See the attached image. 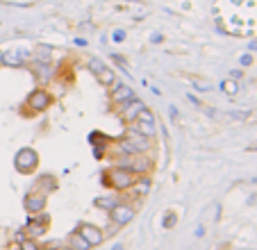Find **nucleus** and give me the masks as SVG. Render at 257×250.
<instances>
[{"mask_svg":"<svg viewBox=\"0 0 257 250\" xmlns=\"http://www.w3.org/2000/svg\"><path fill=\"white\" fill-rule=\"evenodd\" d=\"M39 162H41L39 153L34 148H30V146H23V148L16 150V155H14V169H16V173H21V175H32L34 171L39 169Z\"/></svg>","mask_w":257,"mask_h":250,"instance_id":"1","label":"nucleus"},{"mask_svg":"<svg viewBox=\"0 0 257 250\" xmlns=\"http://www.w3.org/2000/svg\"><path fill=\"white\" fill-rule=\"evenodd\" d=\"M53 102H55V96L48 91V89L37 87V89H32V91L28 93L23 107H28L30 114H44V111H48L50 107H53Z\"/></svg>","mask_w":257,"mask_h":250,"instance_id":"2","label":"nucleus"},{"mask_svg":"<svg viewBox=\"0 0 257 250\" xmlns=\"http://www.w3.org/2000/svg\"><path fill=\"white\" fill-rule=\"evenodd\" d=\"M25 68L30 71V75L37 80V87H48L50 82L57 77V66L50 62H37V59H30L25 64Z\"/></svg>","mask_w":257,"mask_h":250,"instance_id":"3","label":"nucleus"},{"mask_svg":"<svg viewBox=\"0 0 257 250\" xmlns=\"http://www.w3.org/2000/svg\"><path fill=\"white\" fill-rule=\"evenodd\" d=\"M107 173H109L112 191H116V193H125L127 189L132 187V182L137 180V175L132 173L130 169H125V166H109Z\"/></svg>","mask_w":257,"mask_h":250,"instance_id":"4","label":"nucleus"},{"mask_svg":"<svg viewBox=\"0 0 257 250\" xmlns=\"http://www.w3.org/2000/svg\"><path fill=\"white\" fill-rule=\"evenodd\" d=\"M107 214H109V223H114L116 227H125L127 223L135 221V216H137V207H135V205H130V202H125V200H118L116 205H114Z\"/></svg>","mask_w":257,"mask_h":250,"instance_id":"5","label":"nucleus"},{"mask_svg":"<svg viewBox=\"0 0 257 250\" xmlns=\"http://www.w3.org/2000/svg\"><path fill=\"white\" fill-rule=\"evenodd\" d=\"M146 107V102L141 100V98H132V100L123 102V105L114 107V111H116V116L121 118V123L130 125L132 120H137V116H139V111Z\"/></svg>","mask_w":257,"mask_h":250,"instance_id":"6","label":"nucleus"},{"mask_svg":"<svg viewBox=\"0 0 257 250\" xmlns=\"http://www.w3.org/2000/svg\"><path fill=\"white\" fill-rule=\"evenodd\" d=\"M75 232H78L91 248H96V245H100L102 241H105V232H102V227L93 225V223H78Z\"/></svg>","mask_w":257,"mask_h":250,"instance_id":"7","label":"nucleus"},{"mask_svg":"<svg viewBox=\"0 0 257 250\" xmlns=\"http://www.w3.org/2000/svg\"><path fill=\"white\" fill-rule=\"evenodd\" d=\"M46 205H48V196L41 191H37V189H32V191H28L23 196V207L28 214H39V212H46Z\"/></svg>","mask_w":257,"mask_h":250,"instance_id":"8","label":"nucleus"},{"mask_svg":"<svg viewBox=\"0 0 257 250\" xmlns=\"http://www.w3.org/2000/svg\"><path fill=\"white\" fill-rule=\"evenodd\" d=\"M153 189V180L151 175H137V180L132 182V187L127 189V198H135L137 202H141L144 198H148V193H151Z\"/></svg>","mask_w":257,"mask_h":250,"instance_id":"9","label":"nucleus"},{"mask_svg":"<svg viewBox=\"0 0 257 250\" xmlns=\"http://www.w3.org/2000/svg\"><path fill=\"white\" fill-rule=\"evenodd\" d=\"M132 98H137V93H135V89H132L130 84L114 82V87H109V102H112L114 107L123 105V102L132 100Z\"/></svg>","mask_w":257,"mask_h":250,"instance_id":"10","label":"nucleus"},{"mask_svg":"<svg viewBox=\"0 0 257 250\" xmlns=\"http://www.w3.org/2000/svg\"><path fill=\"white\" fill-rule=\"evenodd\" d=\"M48 227L46 223H39V221H34L32 216H28V221H25V234L30 236V239H44L46 234H48Z\"/></svg>","mask_w":257,"mask_h":250,"instance_id":"11","label":"nucleus"},{"mask_svg":"<svg viewBox=\"0 0 257 250\" xmlns=\"http://www.w3.org/2000/svg\"><path fill=\"white\" fill-rule=\"evenodd\" d=\"M32 189H37V191H41V193H53V191H57V178L55 175H50V173H44V175H39L37 178V184H34Z\"/></svg>","mask_w":257,"mask_h":250,"instance_id":"12","label":"nucleus"},{"mask_svg":"<svg viewBox=\"0 0 257 250\" xmlns=\"http://www.w3.org/2000/svg\"><path fill=\"white\" fill-rule=\"evenodd\" d=\"M93 77H96V82L100 84V87L109 89V87H114V82H116V71H114L112 66H107V64H105V66H102L98 73H93Z\"/></svg>","mask_w":257,"mask_h":250,"instance_id":"13","label":"nucleus"},{"mask_svg":"<svg viewBox=\"0 0 257 250\" xmlns=\"http://www.w3.org/2000/svg\"><path fill=\"white\" fill-rule=\"evenodd\" d=\"M89 141H91V148L109 150V148H112V144H114V137L105 135V132H100V130H93L91 135H89Z\"/></svg>","mask_w":257,"mask_h":250,"instance_id":"14","label":"nucleus"},{"mask_svg":"<svg viewBox=\"0 0 257 250\" xmlns=\"http://www.w3.org/2000/svg\"><path fill=\"white\" fill-rule=\"evenodd\" d=\"M3 66L25 68V62L21 59V53H19V50H3Z\"/></svg>","mask_w":257,"mask_h":250,"instance_id":"15","label":"nucleus"},{"mask_svg":"<svg viewBox=\"0 0 257 250\" xmlns=\"http://www.w3.org/2000/svg\"><path fill=\"white\" fill-rule=\"evenodd\" d=\"M53 55H55L53 46H50V44H39L37 48H34L32 59H37V62H50V64H53Z\"/></svg>","mask_w":257,"mask_h":250,"instance_id":"16","label":"nucleus"},{"mask_svg":"<svg viewBox=\"0 0 257 250\" xmlns=\"http://www.w3.org/2000/svg\"><path fill=\"white\" fill-rule=\"evenodd\" d=\"M130 130H135L137 135L148 137V139H155L157 137V125H148V123H139V120H132Z\"/></svg>","mask_w":257,"mask_h":250,"instance_id":"17","label":"nucleus"},{"mask_svg":"<svg viewBox=\"0 0 257 250\" xmlns=\"http://www.w3.org/2000/svg\"><path fill=\"white\" fill-rule=\"evenodd\" d=\"M118 200H121L118 196H100V198H96V200H93V207H96V209H102V212H109V209H112Z\"/></svg>","mask_w":257,"mask_h":250,"instance_id":"18","label":"nucleus"},{"mask_svg":"<svg viewBox=\"0 0 257 250\" xmlns=\"http://www.w3.org/2000/svg\"><path fill=\"white\" fill-rule=\"evenodd\" d=\"M66 245H71L73 250H91V245L87 243V241L82 239V236L78 234V232L73 230L71 234H68V239H66Z\"/></svg>","mask_w":257,"mask_h":250,"instance_id":"19","label":"nucleus"},{"mask_svg":"<svg viewBox=\"0 0 257 250\" xmlns=\"http://www.w3.org/2000/svg\"><path fill=\"white\" fill-rule=\"evenodd\" d=\"M137 120H139V123H148V125H157V116L151 107H144V109L139 111V116H137Z\"/></svg>","mask_w":257,"mask_h":250,"instance_id":"20","label":"nucleus"},{"mask_svg":"<svg viewBox=\"0 0 257 250\" xmlns=\"http://www.w3.org/2000/svg\"><path fill=\"white\" fill-rule=\"evenodd\" d=\"M221 91H223L225 96L234 98V96H237V93H239V84H237V82H234V80H230V77H228V80H223V82H221Z\"/></svg>","mask_w":257,"mask_h":250,"instance_id":"21","label":"nucleus"},{"mask_svg":"<svg viewBox=\"0 0 257 250\" xmlns=\"http://www.w3.org/2000/svg\"><path fill=\"white\" fill-rule=\"evenodd\" d=\"M19 250H41V243L37 239H25L23 243H19Z\"/></svg>","mask_w":257,"mask_h":250,"instance_id":"22","label":"nucleus"},{"mask_svg":"<svg viewBox=\"0 0 257 250\" xmlns=\"http://www.w3.org/2000/svg\"><path fill=\"white\" fill-rule=\"evenodd\" d=\"M125 39H127V32H125V30H123V28L112 30V41H114V44H123Z\"/></svg>","mask_w":257,"mask_h":250,"instance_id":"23","label":"nucleus"},{"mask_svg":"<svg viewBox=\"0 0 257 250\" xmlns=\"http://www.w3.org/2000/svg\"><path fill=\"white\" fill-rule=\"evenodd\" d=\"M102 66H105V62H102V59H98V57H91V59H89V64H87V68L91 73H98Z\"/></svg>","mask_w":257,"mask_h":250,"instance_id":"24","label":"nucleus"},{"mask_svg":"<svg viewBox=\"0 0 257 250\" xmlns=\"http://www.w3.org/2000/svg\"><path fill=\"white\" fill-rule=\"evenodd\" d=\"M175 223H178V216H175L173 212H169L164 216V227H166V230H171V227H175Z\"/></svg>","mask_w":257,"mask_h":250,"instance_id":"25","label":"nucleus"},{"mask_svg":"<svg viewBox=\"0 0 257 250\" xmlns=\"http://www.w3.org/2000/svg\"><path fill=\"white\" fill-rule=\"evenodd\" d=\"M25 239H30V236L25 234V227H19V230L14 232V241H16V243H23Z\"/></svg>","mask_w":257,"mask_h":250,"instance_id":"26","label":"nucleus"},{"mask_svg":"<svg viewBox=\"0 0 257 250\" xmlns=\"http://www.w3.org/2000/svg\"><path fill=\"white\" fill-rule=\"evenodd\" d=\"M250 64H252V55L250 53H246V55H241V57H239V66H241V68L250 66Z\"/></svg>","mask_w":257,"mask_h":250,"instance_id":"27","label":"nucleus"},{"mask_svg":"<svg viewBox=\"0 0 257 250\" xmlns=\"http://www.w3.org/2000/svg\"><path fill=\"white\" fill-rule=\"evenodd\" d=\"M91 153H93V157H96L98 162H102V159L107 157V150L105 148H91Z\"/></svg>","mask_w":257,"mask_h":250,"instance_id":"28","label":"nucleus"},{"mask_svg":"<svg viewBox=\"0 0 257 250\" xmlns=\"http://www.w3.org/2000/svg\"><path fill=\"white\" fill-rule=\"evenodd\" d=\"M100 184L102 187H107V189H112V182H109V173H107V169L100 173Z\"/></svg>","mask_w":257,"mask_h":250,"instance_id":"29","label":"nucleus"},{"mask_svg":"<svg viewBox=\"0 0 257 250\" xmlns=\"http://www.w3.org/2000/svg\"><path fill=\"white\" fill-rule=\"evenodd\" d=\"M194 87H196V91H212V87H209L207 82H194Z\"/></svg>","mask_w":257,"mask_h":250,"instance_id":"30","label":"nucleus"},{"mask_svg":"<svg viewBox=\"0 0 257 250\" xmlns=\"http://www.w3.org/2000/svg\"><path fill=\"white\" fill-rule=\"evenodd\" d=\"M241 77H243L241 68H232V71H230V80H241Z\"/></svg>","mask_w":257,"mask_h":250,"instance_id":"31","label":"nucleus"},{"mask_svg":"<svg viewBox=\"0 0 257 250\" xmlns=\"http://www.w3.org/2000/svg\"><path fill=\"white\" fill-rule=\"evenodd\" d=\"M187 98H189V100H191V102H194V105H196V107H198V109H203V102H200V100H198V98H196V96H194V93H187Z\"/></svg>","mask_w":257,"mask_h":250,"instance_id":"32","label":"nucleus"},{"mask_svg":"<svg viewBox=\"0 0 257 250\" xmlns=\"http://www.w3.org/2000/svg\"><path fill=\"white\" fill-rule=\"evenodd\" d=\"M73 44L78 46V48H84V46H87V39H82V37H75V39H73Z\"/></svg>","mask_w":257,"mask_h":250,"instance_id":"33","label":"nucleus"},{"mask_svg":"<svg viewBox=\"0 0 257 250\" xmlns=\"http://www.w3.org/2000/svg\"><path fill=\"white\" fill-rule=\"evenodd\" d=\"M162 41H164V37H162L160 32H155V34L151 37V44H162Z\"/></svg>","mask_w":257,"mask_h":250,"instance_id":"34","label":"nucleus"},{"mask_svg":"<svg viewBox=\"0 0 257 250\" xmlns=\"http://www.w3.org/2000/svg\"><path fill=\"white\" fill-rule=\"evenodd\" d=\"M203 234H205V227L198 225V227H196V236H203Z\"/></svg>","mask_w":257,"mask_h":250,"instance_id":"35","label":"nucleus"},{"mask_svg":"<svg viewBox=\"0 0 257 250\" xmlns=\"http://www.w3.org/2000/svg\"><path fill=\"white\" fill-rule=\"evenodd\" d=\"M248 50H257V39H252L250 44H248Z\"/></svg>","mask_w":257,"mask_h":250,"instance_id":"36","label":"nucleus"},{"mask_svg":"<svg viewBox=\"0 0 257 250\" xmlns=\"http://www.w3.org/2000/svg\"><path fill=\"white\" fill-rule=\"evenodd\" d=\"M169 111H171V116H173V118H178V109H175V107H169Z\"/></svg>","mask_w":257,"mask_h":250,"instance_id":"37","label":"nucleus"},{"mask_svg":"<svg viewBox=\"0 0 257 250\" xmlns=\"http://www.w3.org/2000/svg\"><path fill=\"white\" fill-rule=\"evenodd\" d=\"M112 250H125V248H123V243H114Z\"/></svg>","mask_w":257,"mask_h":250,"instance_id":"38","label":"nucleus"},{"mask_svg":"<svg viewBox=\"0 0 257 250\" xmlns=\"http://www.w3.org/2000/svg\"><path fill=\"white\" fill-rule=\"evenodd\" d=\"M59 250H73L71 245H59Z\"/></svg>","mask_w":257,"mask_h":250,"instance_id":"39","label":"nucleus"},{"mask_svg":"<svg viewBox=\"0 0 257 250\" xmlns=\"http://www.w3.org/2000/svg\"><path fill=\"white\" fill-rule=\"evenodd\" d=\"M0 66H3V48H0Z\"/></svg>","mask_w":257,"mask_h":250,"instance_id":"40","label":"nucleus"},{"mask_svg":"<svg viewBox=\"0 0 257 250\" xmlns=\"http://www.w3.org/2000/svg\"><path fill=\"white\" fill-rule=\"evenodd\" d=\"M41 250H53V248H44V245H41Z\"/></svg>","mask_w":257,"mask_h":250,"instance_id":"41","label":"nucleus"},{"mask_svg":"<svg viewBox=\"0 0 257 250\" xmlns=\"http://www.w3.org/2000/svg\"><path fill=\"white\" fill-rule=\"evenodd\" d=\"M252 182H257V178H255V180H252Z\"/></svg>","mask_w":257,"mask_h":250,"instance_id":"42","label":"nucleus"}]
</instances>
